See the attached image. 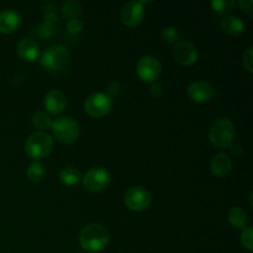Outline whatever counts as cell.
<instances>
[{"label": "cell", "mask_w": 253, "mask_h": 253, "mask_svg": "<svg viewBox=\"0 0 253 253\" xmlns=\"http://www.w3.org/2000/svg\"><path fill=\"white\" fill-rule=\"evenodd\" d=\"M110 242V232L101 224H89L83 227L79 234V244L85 251L99 252L108 247Z\"/></svg>", "instance_id": "cell-1"}, {"label": "cell", "mask_w": 253, "mask_h": 253, "mask_svg": "<svg viewBox=\"0 0 253 253\" xmlns=\"http://www.w3.org/2000/svg\"><path fill=\"white\" fill-rule=\"evenodd\" d=\"M54 146L53 137L44 131L34 132L27 137L25 142V152L35 161L46 158L52 152Z\"/></svg>", "instance_id": "cell-2"}, {"label": "cell", "mask_w": 253, "mask_h": 253, "mask_svg": "<svg viewBox=\"0 0 253 253\" xmlns=\"http://www.w3.org/2000/svg\"><path fill=\"white\" fill-rule=\"evenodd\" d=\"M235 125L226 118L216 119L209 127V138L219 148H229L234 143Z\"/></svg>", "instance_id": "cell-3"}, {"label": "cell", "mask_w": 253, "mask_h": 253, "mask_svg": "<svg viewBox=\"0 0 253 253\" xmlns=\"http://www.w3.org/2000/svg\"><path fill=\"white\" fill-rule=\"evenodd\" d=\"M71 62V54L64 46L61 44H53L49 46L41 54L40 63L43 68L51 72H61L68 67Z\"/></svg>", "instance_id": "cell-4"}, {"label": "cell", "mask_w": 253, "mask_h": 253, "mask_svg": "<svg viewBox=\"0 0 253 253\" xmlns=\"http://www.w3.org/2000/svg\"><path fill=\"white\" fill-rule=\"evenodd\" d=\"M51 130L56 140L66 145L76 142L81 133L79 124L71 116H61L52 121Z\"/></svg>", "instance_id": "cell-5"}, {"label": "cell", "mask_w": 253, "mask_h": 253, "mask_svg": "<svg viewBox=\"0 0 253 253\" xmlns=\"http://www.w3.org/2000/svg\"><path fill=\"white\" fill-rule=\"evenodd\" d=\"M113 108V99L106 93H94L85 99L84 110L91 118H103L108 115Z\"/></svg>", "instance_id": "cell-6"}, {"label": "cell", "mask_w": 253, "mask_h": 253, "mask_svg": "<svg viewBox=\"0 0 253 253\" xmlns=\"http://www.w3.org/2000/svg\"><path fill=\"white\" fill-rule=\"evenodd\" d=\"M124 203L127 209L132 210V211H143L151 205L152 197L146 188L135 185L126 190L125 195H124Z\"/></svg>", "instance_id": "cell-7"}, {"label": "cell", "mask_w": 253, "mask_h": 253, "mask_svg": "<svg viewBox=\"0 0 253 253\" xmlns=\"http://www.w3.org/2000/svg\"><path fill=\"white\" fill-rule=\"evenodd\" d=\"M110 173L103 167H93L82 177L84 188L91 193L103 192L110 184Z\"/></svg>", "instance_id": "cell-8"}, {"label": "cell", "mask_w": 253, "mask_h": 253, "mask_svg": "<svg viewBox=\"0 0 253 253\" xmlns=\"http://www.w3.org/2000/svg\"><path fill=\"white\" fill-rule=\"evenodd\" d=\"M136 69L141 81L146 83H155L156 79H158L162 73V64L157 57L147 54L138 59Z\"/></svg>", "instance_id": "cell-9"}, {"label": "cell", "mask_w": 253, "mask_h": 253, "mask_svg": "<svg viewBox=\"0 0 253 253\" xmlns=\"http://www.w3.org/2000/svg\"><path fill=\"white\" fill-rule=\"evenodd\" d=\"M173 57L179 64L185 67L193 66L199 59L197 46L189 41H178L173 47Z\"/></svg>", "instance_id": "cell-10"}, {"label": "cell", "mask_w": 253, "mask_h": 253, "mask_svg": "<svg viewBox=\"0 0 253 253\" xmlns=\"http://www.w3.org/2000/svg\"><path fill=\"white\" fill-rule=\"evenodd\" d=\"M145 17V9L142 1H128L121 9V21L128 27H136Z\"/></svg>", "instance_id": "cell-11"}, {"label": "cell", "mask_w": 253, "mask_h": 253, "mask_svg": "<svg viewBox=\"0 0 253 253\" xmlns=\"http://www.w3.org/2000/svg\"><path fill=\"white\" fill-rule=\"evenodd\" d=\"M188 96L194 103H207L215 96V88L208 82H193L188 86Z\"/></svg>", "instance_id": "cell-12"}, {"label": "cell", "mask_w": 253, "mask_h": 253, "mask_svg": "<svg viewBox=\"0 0 253 253\" xmlns=\"http://www.w3.org/2000/svg\"><path fill=\"white\" fill-rule=\"evenodd\" d=\"M67 105V98L66 94L63 91L58 90V89H52L48 93L44 95L43 98V106L47 111L48 115H57V114L62 113Z\"/></svg>", "instance_id": "cell-13"}, {"label": "cell", "mask_w": 253, "mask_h": 253, "mask_svg": "<svg viewBox=\"0 0 253 253\" xmlns=\"http://www.w3.org/2000/svg\"><path fill=\"white\" fill-rule=\"evenodd\" d=\"M21 24V16L14 9H5L0 11V32L11 34L16 31Z\"/></svg>", "instance_id": "cell-14"}, {"label": "cell", "mask_w": 253, "mask_h": 253, "mask_svg": "<svg viewBox=\"0 0 253 253\" xmlns=\"http://www.w3.org/2000/svg\"><path fill=\"white\" fill-rule=\"evenodd\" d=\"M16 51L20 58L24 59V61L26 62L36 61L40 56L39 43H37L34 39H30V37L22 39L21 41L17 43Z\"/></svg>", "instance_id": "cell-15"}, {"label": "cell", "mask_w": 253, "mask_h": 253, "mask_svg": "<svg viewBox=\"0 0 253 253\" xmlns=\"http://www.w3.org/2000/svg\"><path fill=\"white\" fill-rule=\"evenodd\" d=\"M232 162L231 158L225 153H219L214 156L210 161V172L217 178H224L231 172Z\"/></svg>", "instance_id": "cell-16"}, {"label": "cell", "mask_w": 253, "mask_h": 253, "mask_svg": "<svg viewBox=\"0 0 253 253\" xmlns=\"http://www.w3.org/2000/svg\"><path fill=\"white\" fill-rule=\"evenodd\" d=\"M220 27L225 34L230 35V36H239L245 31L244 21L235 15L222 17L221 21H220Z\"/></svg>", "instance_id": "cell-17"}, {"label": "cell", "mask_w": 253, "mask_h": 253, "mask_svg": "<svg viewBox=\"0 0 253 253\" xmlns=\"http://www.w3.org/2000/svg\"><path fill=\"white\" fill-rule=\"evenodd\" d=\"M230 225L237 230H244L247 227L249 217H247L246 211L241 207H234L230 209L229 215H227Z\"/></svg>", "instance_id": "cell-18"}, {"label": "cell", "mask_w": 253, "mask_h": 253, "mask_svg": "<svg viewBox=\"0 0 253 253\" xmlns=\"http://www.w3.org/2000/svg\"><path fill=\"white\" fill-rule=\"evenodd\" d=\"M59 179L63 183L64 185H68V187H73L77 185L82 180V174L76 167H66L61 170L59 173Z\"/></svg>", "instance_id": "cell-19"}, {"label": "cell", "mask_w": 253, "mask_h": 253, "mask_svg": "<svg viewBox=\"0 0 253 253\" xmlns=\"http://www.w3.org/2000/svg\"><path fill=\"white\" fill-rule=\"evenodd\" d=\"M26 174L27 178H29L31 182H41L44 178V175H46V168H44L43 163L39 162V161H35V162L30 163L29 165Z\"/></svg>", "instance_id": "cell-20"}, {"label": "cell", "mask_w": 253, "mask_h": 253, "mask_svg": "<svg viewBox=\"0 0 253 253\" xmlns=\"http://www.w3.org/2000/svg\"><path fill=\"white\" fill-rule=\"evenodd\" d=\"M52 119L44 111H36V113L32 115V124H34L35 127L40 128V130H47V128H51L52 126Z\"/></svg>", "instance_id": "cell-21"}, {"label": "cell", "mask_w": 253, "mask_h": 253, "mask_svg": "<svg viewBox=\"0 0 253 253\" xmlns=\"http://www.w3.org/2000/svg\"><path fill=\"white\" fill-rule=\"evenodd\" d=\"M62 12H63L64 16L69 17V20L78 19L79 14L82 12V5L78 1L71 0V1L64 2L63 6H62Z\"/></svg>", "instance_id": "cell-22"}, {"label": "cell", "mask_w": 253, "mask_h": 253, "mask_svg": "<svg viewBox=\"0 0 253 253\" xmlns=\"http://www.w3.org/2000/svg\"><path fill=\"white\" fill-rule=\"evenodd\" d=\"M210 6L212 7L216 14L222 15L230 12L232 10V7L235 6V2L232 0H212L210 2Z\"/></svg>", "instance_id": "cell-23"}, {"label": "cell", "mask_w": 253, "mask_h": 253, "mask_svg": "<svg viewBox=\"0 0 253 253\" xmlns=\"http://www.w3.org/2000/svg\"><path fill=\"white\" fill-rule=\"evenodd\" d=\"M162 40L166 42V43H170V44H175L179 40V32L175 27L173 26H167L162 30Z\"/></svg>", "instance_id": "cell-24"}, {"label": "cell", "mask_w": 253, "mask_h": 253, "mask_svg": "<svg viewBox=\"0 0 253 253\" xmlns=\"http://www.w3.org/2000/svg\"><path fill=\"white\" fill-rule=\"evenodd\" d=\"M241 244L247 251L251 252L253 250V231H252V227L247 226L242 230L241 232Z\"/></svg>", "instance_id": "cell-25"}, {"label": "cell", "mask_w": 253, "mask_h": 253, "mask_svg": "<svg viewBox=\"0 0 253 253\" xmlns=\"http://www.w3.org/2000/svg\"><path fill=\"white\" fill-rule=\"evenodd\" d=\"M242 64H244L245 69H247V72L252 73L253 71V47H249L246 49V52L244 53L242 57Z\"/></svg>", "instance_id": "cell-26"}, {"label": "cell", "mask_w": 253, "mask_h": 253, "mask_svg": "<svg viewBox=\"0 0 253 253\" xmlns=\"http://www.w3.org/2000/svg\"><path fill=\"white\" fill-rule=\"evenodd\" d=\"M83 29V22L79 19H71L67 22V31L71 35H78Z\"/></svg>", "instance_id": "cell-27"}, {"label": "cell", "mask_w": 253, "mask_h": 253, "mask_svg": "<svg viewBox=\"0 0 253 253\" xmlns=\"http://www.w3.org/2000/svg\"><path fill=\"white\" fill-rule=\"evenodd\" d=\"M53 25L48 24V22H43L42 25H40L39 29H37V35H39L41 39H49L53 34Z\"/></svg>", "instance_id": "cell-28"}, {"label": "cell", "mask_w": 253, "mask_h": 253, "mask_svg": "<svg viewBox=\"0 0 253 253\" xmlns=\"http://www.w3.org/2000/svg\"><path fill=\"white\" fill-rule=\"evenodd\" d=\"M120 90H121L120 83H119V82H111V83L109 84L108 93L106 94L113 99V96H118L119 94H120Z\"/></svg>", "instance_id": "cell-29"}, {"label": "cell", "mask_w": 253, "mask_h": 253, "mask_svg": "<svg viewBox=\"0 0 253 253\" xmlns=\"http://www.w3.org/2000/svg\"><path fill=\"white\" fill-rule=\"evenodd\" d=\"M150 94H151V96L155 99L161 98V96L163 95V89H162V86H161V84L156 83V82L155 83H152V85H151V88H150Z\"/></svg>", "instance_id": "cell-30"}, {"label": "cell", "mask_w": 253, "mask_h": 253, "mask_svg": "<svg viewBox=\"0 0 253 253\" xmlns=\"http://www.w3.org/2000/svg\"><path fill=\"white\" fill-rule=\"evenodd\" d=\"M240 6L245 10V12L249 15H252L253 1L252 0H240Z\"/></svg>", "instance_id": "cell-31"}, {"label": "cell", "mask_w": 253, "mask_h": 253, "mask_svg": "<svg viewBox=\"0 0 253 253\" xmlns=\"http://www.w3.org/2000/svg\"><path fill=\"white\" fill-rule=\"evenodd\" d=\"M229 148H230V150H231L232 155H235V156H237V157H240V155H241L242 150H241V147H240L239 145H234V143H232V145L230 146Z\"/></svg>", "instance_id": "cell-32"}, {"label": "cell", "mask_w": 253, "mask_h": 253, "mask_svg": "<svg viewBox=\"0 0 253 253\" xmlns=\"http://www.w3.org/2000/svg\"><path fill=\"white\" fill-rule=\"evenodd\" d=\"M252 193H251V194H250V205H252Z\"/></svg>", "instance_id": "cell-33"}]
</instances>
